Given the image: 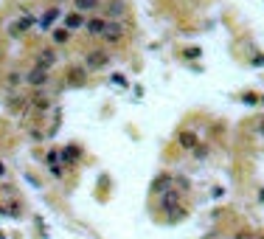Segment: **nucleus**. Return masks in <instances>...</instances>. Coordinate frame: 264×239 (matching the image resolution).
Wrapping results in <instances>:
<instances>
[{"instance_id": "nucleus-1", "label": "nucleus", "mask_w": 264, "mask_h": 239, "mask_svg": "<svg viewBox=\"0 0 264 239\" xmlns=\"http://www.w3.org/2000/svg\"><path fill=\"white\" fill-rule=\"evenodd\" d=\"M110 65V54L101 51V48H93V51L85 54V68L88 70H101Z\"/></svg>"}, {"instance_id": "nucleus-2", "label": "nucleus", "mask_w": 264, "mask_h": 239, "mask_svg": "<svg viewBox=\"0 0 264 239\" xmlns=\"http://www.w3.org/2000/svg\"><path fill=\"white\" fill-rule=\"evenodd\" d=\"M48 73H51V70H43V68H37V65H34V68L26 73V82L31 87H45V85H48V79H51Z\"/></svg>"}, {"instance_id": "nucleus-3", "label": "nucleus", "mask_w": 264, "mask_h": 239, "mask_svg": "<svg viewBox=\"0 0 264 239\" xmlns=\"http://www.w3.org/2000/svg\"><path fill=\"white\" fill-rule=\"evenodd\" d=\"M104 40L107 43H121L124 40V26L118 23V20H107V28H104Z\"/></svg>"}, {"instance_id": "nucleus-4", "label": "nucleus", "mask_w": 264, "mask_h": 239, "mask_svg": "<svg viewBox=\"0 0 264 239\" xmlns=\"http://www.w3.org/2000/svg\"><path fill=\"white\" fill-rule=\"evenodd\" d=\"M65 82H68L71 87H82L85 82H88V68H85V65L71 68V70H68V76H65Z\"/></svg>"}, {"instance_id": "nucleus-5", "label": "nucleus", "mask_w": 264, "mask_h": 239, "mask_svg": "<svg viewBox=\"0 0 264 239\" xmlns=\"http://www.w3.org/2000/svg\"><path fill=\"white\" fill-rule=\"evenodd\" d=\"M177 144L183 146V149H188V152H194V149L200 146V135H197L194 129H183V132L177 135Z\"/></svg>"}, {"instance_id": "nucleus-6", "label": "nucleus", "mask_w": 264, "mask_h": 239, "mask_svg": "<svg viewBox=\"0 0 264 239\" xmlns=\"http://www.w3.org/2000/svg\"><path fill=\"white\" fill-rule=\"evenodd\" d=\"M104 28H107V17H88L85 20V31L90 37H104Z\"/></svg>"}, {"instance_id": "nucleus-7", "label": "nucleus", "mask_w": 264, "mask_h": 239, "mask_svg": "<svg viewBox=\"0 0 264 239\" xmlns=\"http://www.w3.org/2000/svg\"><path fill=\"white\" fill-rule=\"evenodd\" d=\"M53 65H56V51H53V48H43V51L37 54V68L51 70Z\"/></svg>"}, {"instance_id": "nucleus-8", "label": "nucleus", "mask_w": 264, "mask_h": 239, "mask_svg": "<svg viewBox=\"0 0 264 239\" xmlns=\"http://www.w3.org/2000/svg\"><path fill=\"white\" fill-rule=\"evenodd\" d=\"M160 205H163L166 211L177 208V205H180V191H177V188H169V191H163V194H160Z\"/></svg>"}, {"instance_id": "nucleus-9", "label": "nucleus", "mask_w": 264, "mask_h": 239, "mask_svg": "<svg viewBox=\"0 0 264 239\" xmlns=\"http://www.w3.org/2000/svg\"><path fill=\"white\" fill-rule=\"evenodd\" d=\"M62 26L68 28V31H79V28H85V14L71 11V14H65V23H62Z\"/></svg>"}, {"instance_id": "nucleus-10", "label": "nucleus", "mask_w": 264, "mask_h": 239, "mask_svg": "<svg viewBox=\"0 0 264 239\" xmlns=\"http://www.w3.org/2000/svg\"><path fill=\"white\" fill-rule=\"evenodd\" d=\"M124 11H127V3H124V0H110V3H107V20H118Z\"/></svg>"}, {"instance_id": "nucleus-11", "label": "nucleus", "mask_w": 264, "mask_h": 239, "mask_svg": "<svg viewBox=\"0 0 264 239\" xmlns=\"http://www.w3.org/2000/svg\"><path fill=\"white\" fill-rule=\"evenodd\" d=\"M169 183H172V175L160 172L158 178L152 180V191H155V194H163V191H169Z\"/></svg>"}, {"instance_id": "nucleus-12", "label": "nucleus", "mask_w": 264, "mask_h": 239, "mask_svg": "<svg viewBox=\"0 0 264 239\" xmlns=\"http://www.w3.org/2000/svg\"><path fill=\"white\" fill-rule=\"evenodd\" d=\"M6 107H9L11 113H23V110L28 107V99H26V96L11 93V96H9V102H6Z\"/></svg>"}, {"instance_id": "nucleus-13", "label": "nucleus", "mask_w": 264, "mask_h": 239, "mask_svg": "<svg viewBox=\"0 0 264 239\" xmlns=\"http://www.w3.org/2000/svg\"><path fill=\"white\" fill-rule=\"evenodd\" d=\"M73 9L79 11V14H88V11L98 9V0H73Z\"/></svg>"}, {"instance_id": "nucleus-14", "label": "nucleus", "mask_w": 264, "mask_h": 239, "mask_svg": "<svg viewBox=\"0 0 264 239\" xmlns=\"http://www.w3.org/2000/svg\"><path fill=\"white\" fill-rule=\"evenodd\" d=\"M79 155H82L79 146H65V149H62V161H65V163H76V161H79Z\"/></svg>"}, {"instance_id": "nucleus-15", "label": "nucleus", "mask_w": 264, "mask_h": 239, "mask_svg": "<svg viewBox=\"0 0 264 239\" xmlns=\"http://www.w3.org/2000/svg\"><path fill=\"white\" fill-rule=\"evenodd\" d=\"M56 17H59V9H48L43 17H40V28H51V23H53Z\"/></svg>"}, {"instance_id": "nucleus-16", "label": "nucleus", "mask_w": 264, "mask_h": 239, "mask_svg": "<svg viewBox=\"0 0 264 239\" xmlns=\"http://www.w3.org/2000/svg\"><path fill=\"white\" fill-rule=\"evenodd\" d=\"M68 40H71V31H68L65 26H62V28H53V43H56V45L68 43Z\"/></svg>"}, {"instance_id": "nucleus-17", "label": "nucleus", "mask_w": 264, "mask_h": 239, "mask_svg": "<svg viewBox=\"0 0 264 239\" xmlns=\"http://www.w3.org/2000/svg\"><path fill=\"white\" fill-rule=\"evenodd\" d=\"M37 107V110L43 113V110H48V107H51V99H48V96H43V93H37L34 96V102H31Z\"/></svg>"}, {"instance_id": "nucleus-18", "label": "nucleus", "mask_w": 264, "mask_h": 239, "mask_svg": "<svg viewBox=\"0 0 264 239\" xmlns=\"http://www.w3.org/2000/svg\"><path fill=\"white\" fill-rule=\"evenodd\" d=\"M23 79H26V76H20L17 70H11V73H9V87H11V90H14V87H17L20 82H23Z\"/></svg>"}, {"instance_id": "nucleus-19", "label": "nucleus", "mask_w": 264, "mask_h": 239, "mask_svg": "<svg viewBox=\"0 0 264 239\" xmlns=\"http://www.w3.org/2000/svg\"><path fill=\"white\" fill-rule=\"evenodd\" d=\"M175 180H177V186H180V191H188V188H191L188 178H175Z\"/></svg>"}, {"instance_id": "nucleus-20", "label": "nucleus", "mask_w": 264, "mask_h": 239, "mask_svg": "<svg viewBox=\"0 0 264 239\" xmlns=\"http://www.w3.org/2000/svg\"><path fill=\"white\" fill-rule=\"evenodd\" d=\"M233 239H253V234H250V231H236Z\"/></svg>"}, {"instance_id": "nucleus-21", "label": "nucleus", "mask_w": 264, "mask_h": 239, "mask_svg": "<svg viewBox=\"0 0 264 239\" xmlns=\"http://www.w3.org/2000/svg\"><path fill=\"white\" fill-rule=\"evenodd\" d=\"M205 155H208V149H205V146H197V149H194V158H197V161H200V158H205Z\"/></svg>"}, {"instance_id": "nucleus-22", "label": "nucleus", "mask_w": 264, "mask_h": 239, "mask_svg": "<svg viewBox=\"0 0 264 239\" xmlns=\"http://www.w3.org/2000/svg\"><path fill=\"white\" fill-rule=\"evenodd\" d=\"M185 57H188V60H197V57H200V48H188V51H185Z\"/></svg>"}, {"instance_id": "nucleus-23", "label": "nucleus", "mask_w": 264, "mask_h": 239, "mask_svg": "<svg viewBox=\"0 0 264 239\" xmlns=\"http://www.w3.org/2000/svg\"><path fill=\"white\" fill-rule=\"evenodd\" d=\"M242 102H247V104H256V102H259V99H256L253 93H245V96H242Z\"/></svg>"}, {"instance_id": "nucleus-24", "label": "nucleus", "mask_w": 264, "mask_h": 239, "mask_svg": "<svg viewBox=\"0 0 264 239\" xmlns=\"http://www.w3.org/2000/svg\"><path fill=\"white\" fill-rule=\"evenodd\" d=\"M0 178H6V163L0 161Z\"/></svg>"}, {"instance_id": "nucleus-25", "label": "nucleus", "mask_w": 264, "mask_h": 239, "mask_svg": "<svg viewBox=\"0 0 264 239\" xmlns=\"http://www.w3.org/2000/svg\"><path fill=\"white\" fill-rule=\"evenodd\" d=\"M259 200H262V203H264V188H262V191H259Z\"/></svg>"}, {"instance_id": "nucleus-26", "label": "nucleus", "mask_w": 264, "mask_h": 239, "mask_svg": "<svg viewBox=\"0 0 264 239\" xmlns=\"http://www.w3.org/2000/svg\"><path fill=\"white\" fill-rule=\"evenodd\" d=\"M259 239H264V237H259Z\"/></svg>"}]
</instances>
